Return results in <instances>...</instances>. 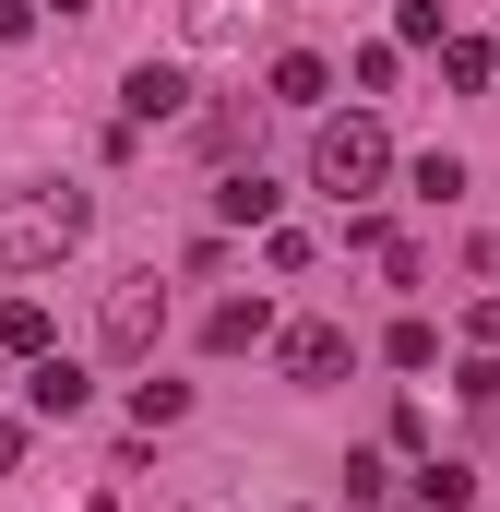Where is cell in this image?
<instances>
[{"instance_id":"4fadbf2b","label":"cell","mask_w":500,"mask_h":512,"mask_svg":"<svg viewBox=\"0 0 500 512\" xmlns=\"http://www.w3.org/2000/svg\"><path fill=\"white\" fill-rule=\"evenodd\" d=\"M250 12H262V0H191V48H227V36H250Z\"/></svg>"},{"instance_id":"9c48e42d","label":"cell","mask_w":500,"mask_h":512,"mask_svg":"<svg viewBox=\"0 0 500 512\" xmlns=\"http://www.w3.org/2000/svg\"><path fill=\"white\" fill-rule=\"evenodd\" d=\"M84 358H36V370H24V405H36V417H84Z\"/></svg>"},{"instance_id":"5b68a950","label":"cell","mask_w":500,"mask_h":512,"mask_svg":"<svg viewBox=\"0 0 500 512\" xmlns=\"http://www.w3.org/2000/svg\"><path fill=\"white\" fill-rule=\"evenodd\" d=\"M120 120L131 131H179L191 120V72H179V60H143V72L120 84Z\"/></svg>"},{"instance_id":"ba28073f","label":"cell","mask_w":500,"mask_h":512,"mask_svg":"<svg viewBox=\"0 0 500 512\" xmlns=\"http://www.w3.org/2000/svg\"><path fill=\"white\" fill-rule=\"evenodd\" d=\"M274 203H286V191H274L262 167H227V179H215V215H227V227H286Z\"/></svg>"},{"instance_id":"8fae6325","label":"cell","mask_w":500,"mask_h":512,"mask_svg":"<svg viewBox=\"0 0 500 512\" xmlns=\"http://www.w3.org/2000/svg\"><path fill=\"white\" fill-rule=\"evenodd\" d=\"M489 72H500L489 36H441V84H453V96H489Z\"/></svg>"},{"instance_id":"3957f363","label":"cell","mask_w":500,"mask_h":512,"mask_svg":"<svg viewBox=\"0 0 500 512\" xmlns=\"http://www.w3.org/2000/svg\"><path fill=\"white\" fill-rule=\"evenodd\" d=\"M96 346H108L120 370H143V358L167 346V286H155V274H120V286L96 298Z\"/></svg>"},{"instance_id":"d6986e66","label":"cell","mask_w":500,"mask_h":512,"mask_svg":"<svg viewBox=\"0 0 500 512\" xmlns=\"http://www.w3.org/2000/svg\"><path fill=\"white\" fill-rule=\"evenodd\" d=\"M262 262L274 274H310V227H262Z\"/></svg>"},{"instance_id":"9a60e30c","label":"cell","mask_w":500,"mask_h":512,"mask_svg":"<svg viewBox=\"0 0 500 512\" xmlns=\"http://www.w3.org/2000/svg\"><path fill=\"white\" fill-rule=\"evenodd\" d=\"M381 358H393V370H429V358H441V322H393Z\"/></svg>"},{"instance_id":"ffe728a7","label":"cell","mask_w":500,"mask_h":512,"mask_svg":"<svg viewBox=\"0 0 500 512\" xmlns=\"http://www.w3.org/2000/svg\"><path fill=\"white\" fill-rule=\"evenodd\" d=\"M381 489H393V465H381V453H346V501L381 512Z\"/></svg>"},{"instance_id":"30bf717a","label":"cell","mask_w":500,"mask_h":512,"mask_svg":"<svg viewBox=\"0 0 500 512\" xmlns=\"http://www.w3.org/2000/svg\"><path fill=\"white\" fill-rule=\"evenodd\" d=\"M322 96H334V60L286 48V60H274V108H322Z\"/></svg>"},{"instance_id":"603a6c76","label":"cell","mask_w":500,"mask_h":512,"mask_svg":"<svg viewBox=\"0 0 500 512\" xmlns=\"http://www.w3.org/2000/svg\"><path fill=\"white\" fill-rule=\"evenodd\" d=\"M48 12H60V24H84V12H96V0H48Z\"/></svg>"},{"instance_id":"7a4b0ae2","label":"cell","mask_w":500,"mask_h":512,"mask_svg":"<svg viewBox=\"0 0 500 512\" xmlns=\"http://www.w3.org/2000/svg\"><path fill=\"white\" fill-rule=\"evenodd\" d=\"M381 179H393V143H381L370 108H346V120L310 131V191H334V203H370Z\"/></svg>"},{"instance_id":"8992f818","label":"cell","mask_w":500,"mask_h":512,"mask_svg":"<svg viewBox=\"0 0 500 512\" xmlns=\"http://www.w3.org/2000/svg\"><path fill=\"white\" fill-rule=\"evenodd\" d=\"M203 346H215V358L274 346V298H262V286H250V298H215V310H203Z\"/></svg>"},{"instance_id":"44dd1931","label":"cell","mask_w":500,"mask_h":512,"mask_svg":"<svg viewBox=\"0 0 500 512\" xmlns=\"http://www.w3.org/2000/svg\"><path fill=\"white\" fill-rule=\"evenodd\" d=\"M24 24H36V0H0V48H12V36H24Z\"/></svg>"},{"instance_id":"7402d4cb","label":"cell","mask_w":500,"mask_h":512,"mask_svg":"<svg viewBox=\"0 0 500 512\" xmlns=\"http://www.w3.org/2000/svg\"><path fill=\"white\" fill-rule=\"evenodd\" d=\"M12 465H24V429H12V417H0V477H12Z\"/></svg>"},{"instance_id":"277c9868","label":"cell","mask_w":500,"mask_h":512,"mask_svg":"<svg viewBox=\"0 0 500 512\" xmlns=\"http://www.w3.org/2000/svg\"><path fill=\"white\" fill-rule=\"evenodd\" d=\"M274 370H286L298 393H322V382L358 370V334H346V322H286V334H274Z\"/></svg>"},{"instance_id":"5bb4252c","label":"cell","mask_w":500,"mask_h":512,"mask_svg":"<svg viewBox=\"0 0 500 512\" xmlns=\"http://www.w3.org/2000/svg\"><path fill=\"white\" fill-rule=\"evenodd\" d=\"M441 36H453L441 0H393V48H441Z\"/></svg>"},{"instance_id":"6da1fadb","label":"cell","mask_w":500,"mask_h":512,"mask_svg":"<svg viewBox=\"0 0 500 512\" xmlns=\"http://www.w3.org/2000/svg\"><path fill=\"white\" fill-rule=\"evenodd\" d=\"M84 227H96L84 191H0V274H48V262H72Z\"/></svg>"},{"instance_id":"2e32d148","label":"cell","mask_w":500,"mask_h":512,"mask_svg":"<svg viewBox=\"0 0 500 512\" xmlns=\"http://www.w3.org/2000/svg\"><path fill=\"white\" fill-rule=\"evenodd\" d=\"M453 393H465V405H477V417H500V358H489V346H477V358H465V370H453Z\"/></svg>"},{"instance_id":"e0dca14e","label":"cell","mask_w":500,"mask_h":512,"mask_svg":"<svg viewBox=\"0 0 500 512\" xmlns=\"http://www.w3.org/2000/svg\"><path fill=\"white\" fill-rule=\"evenodd\" d=\"M417 203H465V155H417Z\"/></svg>"},{"instance_id":"7c38bea8","label":"cell","mask_w":500,"mask_h":512,"mask_svg":"<svg viewBox=\"0 0 500 512\" xmlns=\"http://www.w3.org/2000/svg\"><path fill=\"white\" fill-rule=\"evenodd\" d=\"M417 501L429 512H477V477H465L453 453H429V465H417Z\"/></svg>"},{"instance_id":"ac0fdd59","label":"cell","mask_w":500,"mask_h":512,"mask_svg":"<svg viewBox=\"0 0 500 512\" xmlns=\"http://www.w3.org/2000/svg\"><path fill=\"white\" fill-rule=\"evenodd\" d=\"M131 417H143V429H167V417H191V393H179V382H131Z\"/></svg>"},{"instance_id":"52a82bcc","label":"cell","mask_w":500,"mask_h":512,"mask_svg":"<svg viewBox=\"0 0 500 512\" xmlns=\"http://www.w3.org/2000/svg\"><path fill=\"white\" fill-rule=\"evenodd\" d=\"M0 358H60V322H48V298H0Z\"/></svg>"}]
</instances>
